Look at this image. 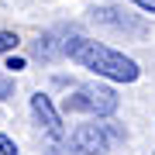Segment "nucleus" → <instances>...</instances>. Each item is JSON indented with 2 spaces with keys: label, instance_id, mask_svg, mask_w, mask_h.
I'll return each instance as SVG.
<instances>
[{
  "label": "nucleus",
  "instance_id": "nucleus-1",
  "mask_svg": "<svg viewBox=\"0 0 155 155\" xmlns=\"http://www.w3.org/2000/svg\"><path fill=\"white\" fill-rule=\"evenodd\" d=\"M66 55L79 69H90L97 76L110 79V83H134L141 76L134 59H127L124 52H117V48H110L104 41H93V38H69L66 41Z\"/></svg>",
  "mask_w": 155,
  "mask_h": 155
},
{
  "label": "nucleus",
  "instance_id": "nucleus-2",
  "mask_svg": "<svg viewBox=\"0 0 155 155\" xmlns=\"http://www.w3.org/2000/svg\"><path fill=\"white\" fill-rule=\"evenodd\" d=\"M117 107H121V97L110 86H100V83H83L62 100V110L66 114H86V117H97V121L114 117Z\"/></svg>",
  "mask_w": 155,
  "mask_h": 155
},
{
  "label": "nucleus",
  "instance_id": "nucleus-3",
  "mask_svg": "<svg viewBox=\"0 0 155 155\" xmlns=\"http://www.w3.org/2000/svg\"><path fill=\"white\" fill-rule=\"evenodd\" d=\"M110 124H97V117L90 124H79L76 131L69 134L66 148L69 155H104L107 148H110Z\"/></svg>",
  "mask_w": 155,
  "mask_h": 155
},
{
  "label": "nucleus",
  "instance_id": "nucleus-4",
  "mask_svg": "<svg viewBox=\"0 0 155 155\" xmlns=\"http://www.w3.org/2000/svg\"><path fill=\"white\" fill-rule=\"evenodd\" d=\"M31 114H35V121H38V127L45 134H48L52 141H62L66 138V127H62V117H59V110H55V104H52V97L48 93H31Z\"/></svg>",
  "mask_w": 155,
  "mask_h": 155
},
{
  "label": "nucleus",
  "instance_id": "nucleus-5",
  "mask_svg": "<svg viewBox=\"0 0 155 155\" xmlns=\"http://www.w3.org/2000/svg\"><path fill=\"white\" fill-rule=\"evenodd\" d=\"M14 48H17V35L0 28V55H4V52H14Z\"/></svg>",
  "mask_w": 155,
  "mask_h": 155
},
{
  "label": "nucleus",
  "instance_id": "nucleus-6",
  "mask_svg": "<svg viewBox=\"0 0 155 155\" xmlns=\"http://www.w3.org/2000/svg\"><path fill=\"white\" fill-rule=\"evenodd\" d=\"M14 97V76L0 72V100H11Z\"/></svg>",
  "mask_w": 155,
  "mask_h": 155
},
{
  "label": "nucleus",
  "instance_id": "nucleus-7",
  "mask_svg": "<svg viewBox=\"0 0 155 155\" xmlns=\"http://www.w3.org/2000/svg\"><path fill=\"white\" fill-rule=\"evenodd\" d=\"M0 155H21V152H17V145H14V138L0 134Z\"/></svg>",
  "mask_w": 155,
  "mask_h": 155
},
{
  "label": "nucleus",
  "instance_id": "nucleus-8",
  "mask_svg": "<svg viewBox=\"0 0 155 155\" xmlns=\"http://www.w3.org/2000/svg\"><path fill=\"white\" fill-rule=\"evenodd\" d=\"M134 7H141V11H148V14H155V0H131Z\"/></svg>",
  "mask_w": 155,
  "mask_h": 155
},
{
  "label": "nucleus",
  "instance_id": "nucleus-9",
  "mask_svg": "<svg viewBox=\"0 0 155 155\" xmlns=\"http://www.w3.org/2000/svg\"><path fill=\"white\" fill-rule=\"evenodd\" d=\"M152 155H155V152H152Z\"/></svg>",
  "mask_w": 155,
  "mask_h": 155
}]
</instances>
